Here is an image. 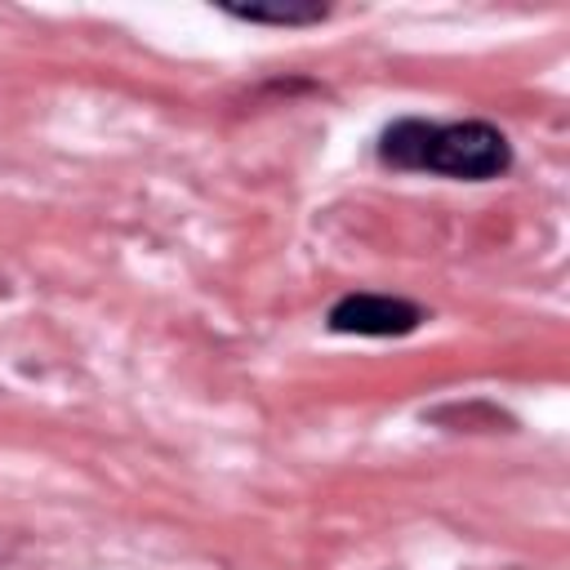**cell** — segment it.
<instances>
[{
	"mask_svg": "<svg viewBox=\"0 0 570 570\" xmlns=\"http://www.w3.org/2000/svg\"><path fill=\"white\" fill-rule=\"evenodd\" d=\"M232 18H245V22H272V27H307V22H321L330 13V4H316V0H298V4H223Z\"/></svg>",
	"mask_w": 570,
	"mask_h": 570,
	"instance_id": "obj_3",
	"label": "cell"
},
{
	"mask_svg": "<svg viewBox=\"0 0 570 570\" xmlns=\"http://www.w3.org/2000/svg\"><path fill=\"white\" fill-rule=\"evenodd\" d=\"M379 160L392 169H414V174H445V178H468L485 183L512 169V142L503 129L485 120H392L379 134Z\"/></svg>",
	"mask_w": 570,
	"mask_h": 570,
	"instance_id": "obj_1",
	"label": "cell"
},
{
	"mask_svg": "<svg viewBox=\"0 0 570 570\" xmlns=\"http://www.w3.org/2000/svg\"><path fill=\"white\" fill-rule=\"evenodd\" d=\"M423 321L428 312L396 294H347L325 316L334 334H365V338H401V334H414Z\"/></svg>",
	"mask_w": 570,
	"mask_h": 570,
	"instance_id": "obj_2",
	"label": "cell"
}]
</instances>
